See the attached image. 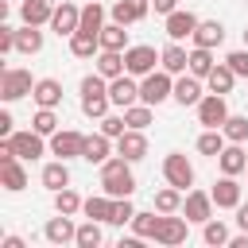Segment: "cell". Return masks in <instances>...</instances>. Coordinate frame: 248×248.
Listing matches in <instances>:
<instances>
[{"instance_id": "6da1fadb", "label": "cell", "mask_w": 248, "mask_h": 248, "mask_svg": "<svg viewBox=\"0 0 248 248\" xmlns=\"http://www.w3.org/2000/svg\"><path fill=\"white\" fill-rule=\"evenodd\" d=\"M101 190L108 198H132L136 194V174H132V163L124 155H112L101 163Z\"/></svg>"}, {"instance_id": "7a4b0ae2", "label": "cell", "mask_w": 248, "mask_h": 248, "mask_svg": "<svg viewBox=\"0 0 248 248\" xmlns=\"http://www.w3.org/2000/svg\"><path fill=\"white\" fill-rule=\"evenodd\" d=\"M81 112L89 116V120H101V116H108V108H112V97H108V78H101L97 70L93 74H85L81 78Z\"/></svg>"}, {"instance_id": "3957f363", "label": "cell", "mask_w": 248, "mask_h": 248, "mask_svg": "<svg viewBox=\"0 0 248 248\" xmlns=\"http://www.w3.org/2000/svg\"><path fill=\"white\" fill-rule=\"evenodd\" d=\"M140 101L151 105V108H159L163 101H174V74H167V70L159 66V70H151L147 78H140Z\"/></svg>"}, {"instance_id": "277c9868", "label": "cell", "mask_w": 248, "mask_h": 248, "mask_svg": "<svg viewBox=\"0 0 248 248\" xmlns=\"http://www.w3.org/2000/svg\"><path fill=\"white\" fill-rule=\"evenodd\" d=\"M35 81H39V78H31V70H23V66H8V70H0V97H4V105L19 101V97H31Z\"/></svg>"}, {"instance_id": "5b68a950", "label": "cell", "mask_w": 248, "mask_h": 248, "mask_svg": "<svg viewBox=\"0 0 248 248\" xmlns=\"http://www.w3.org/2000/svg\"><path fill=\"white\" fill-rule=\"evenodd\" d=\"M194 163L182 155V151H167L163 155V182H170V186H178V190H190L194 186Z\"/></svg>"}, {"instance_id": "8992f818", "label": "cell", "mask_w": 248, "mask_h": 248, "mask_svg": "<svg viewBox=\"0 0 248 248\" xmlns=\"http://www.w3.org/2000/svg\"><path fill=\"white\" fill-rule=\"evenodd\" d=\"M124 70H128L132 78H147L151 70H159V50L147 46V43L128 46V50H124Z\"/></svg>"}, {"instance_id": "52a82bcc", "label": "cell", "mask_w": 248, "mask_h": 248, "mask_svg": "<svg viewBox=\"0 0 248 248\" xmlns=\"http://www.w3.org/2000/svg\"><path fill=\"white\" fill-rule=\"evenodd\" d=\"M229 120V97L225 93H205L198 101V124L202 128H221Z\"/></svg>"}, {"instance_id": "ba28073f", "label": "cell", "mask_w": 248, "mask_h": 248, "mask_svg": "<svg viewBox=\"0 0 248 248\" xmlns=\"http://www.w3.org/2000/svg\"><path fill=\"white\" fill-rule=\"evenodd\" d=\"M8 140H12V147H16V155H19L23 163H35V159H43V155L50 151L46 136H43V132H35V128H31V132H12Z\"/></svg>"}, {"instance_id": "9c48e42d", "label": "cell", "mask_w": 248, "mask_h": 248, "mask_svg": "<svg viewBox=\"0 0 248 248\" xmlns=\"http://www.w3.org/2000/svg\"><path fill=\"white\" fill-rule=\"evenodd\" d=\"M81 151H85V132H78V128H58V132L50 136V155H54V159H81Z\"/></svg>"}, {"instance_id": "30bf717a", "label": "cell", "mask_w": 248, "mask_h": 248, "mask_svg": "<svg viewBox=\"0 0 248 248\" xmlns=\"http://www.w3.org/2000/svg\"><path fill=\"white\" fill-rule=\"evenodd\" d=\"M186 232H190L186 213H163L159 232H155V244H163V248H178V244H186Z\"/></svg>"}, {"instance_id": "8fae6325", "label": "cell", "mask_w": 248, "mask_h": 248, "mask_svg": "<svg viewBox=\"0 0 248 248\" xmlns=\"http://www.w3.org/2000/svg\"><path fill=\"white\" fill-rule=\"evenodd\" d=\"M182 213H186L190 225H205V221L213 217V194H209V190H186Z\"/></svg>"}, {"instance_id": "7c38bea8", "label": "cell", "mask_w": 248, "mask_h": 248, "mask_svg": "<svg viewBox=\"0 0 248 248\" xmlns=\"http://www.w3.org/2000/svg\"><path fill=\"white\" fill-rule=\"evenodd\" d=\"M43 236H46V244H54V248L74 244V240H78V221H74L70 213H54V217L43 225Z\"/></svg>"}, {"instance_id": "4fadbf2b", "label": "cell", "mask_w": 248, "mask_h": 248, "mask_svg": "<svg viewBox=\"0 0 248 248\" xmlns=\"http://www.w3.org/2000/svg\"><path fill=\"white\" fill-rule=\"evenodd\" d=\"M209 194H213V205H217V209H236V205L244 202V186L236 182V174H221Z\"/></svg>"}, {"instance_id": "5bb4252c", "label": "cell", "mask_w": 248, "mask_h": 248, "mask_svg": "<svg viewBox=\"0 0 248 248\" xmlns=\"http://www.w3.org/2000/svg\"><path fill=\"white\" fill-rule=\"evenodd\" d=\"M78 27H81V8H78L74 0H62V4L54 8V16H50V31H54L58 39H62V35L70 39Z\"/></svg>"}, {"instance_id": "9a60e30c", "label": "cell", "mask_w": 248, "mask_h": 248, "mask_svg": "<svg viewBox=\"0 0 248 248\" xmlns=\"http://www.w3.org/2000/svg\"><path fill=\"white\" fill-rule=\"evenodd\" d=\"M198 23H202V19H198L194 12H186V8H174L170 16H163V31H167V39H174V43L190 39Z\"/></svg>"}, {"instance_id": "2e32d148", "label": "cell", "mask_w": 248, "mask_h": 248, "mask_svg": "<svg viewBox=\"0 0 248 248\" xmlns=\"http://www.w3.org/2000/svg\"><path fill=\"white\" fill-rule=\"evenodd\" d=\"M108 16L116 23H124V27H132V23H140V19L151 16V0H112L108 4Z\"/></svg>"}, {"instance_id": "e0dca14e", "label": "cell", "mask_w": 248, "mask_h": 248, "mask_svg": "<svg viewBox=\"0 0 248 248\" xmlns=\"http://www.w3.org/2000/svg\"><path fill=\"white\" fill-rule=\"evenodd\" d=\"M116 155V140L112 136H105L101 128L93 132V136H85V151H81V159L85 163H93V167H101L105 159H112Z\"/></svg>"}, {"instance_id": "ac0fdd59", "label": "cell", "mask_w": 248, "mask_h": 248, "mask_svg": "<svg viewBox=\"0 0 248 248\" xmlns=\"http://www.w3.org/2000/svg\"><path fill=\"white\" fill-rule=\"evenodd\" d=\"M202 97H205V93H202V78H194L190 70L174 78V105H182V108H198Z\"/></svg>"}, {"instance_id": "d6986e66", "label": "cell", "mask_w": 248, "mask_h": 248, "mask_svg": "<svg viewBox=\"0 0 248 248\" xmlns=\"http://www.w3.org/2000/svg\"><path fill=\"white\" fill-rule=\"evenodd\" d=\"M108 97H112V105H116V108H128V105H136V101H140V81H136L132 74H120V78H112V81H108Z\"/></svg>"}, {"instance_id": "ffe728a7", "label": "cell", "mask_w": 248, "mask_h": 248, "mask_svg": "<svg viewBox=\"0 0 248 248\" xmlns=\"http://www.w3.org/2000/svg\"><path fill=\"white\" fill-rule=\"evenodd\" d=\"M116 155H124L128 163L147 159V136H143V128H128V132L116 140Z\"/></svg>"}, {"instance_id": "44dd1931", "label": "cell", "mask_w": 248, "mask_h": 248, "mask_svg": "<svg viewBox=\"0 0 248 248\" xmlns=\"http://www.w3.org/2000/svg\"><path fill=\"white\" fill-rule=\"evenodd\" d=\"M159 66H163L167 74H174V78H178V74H186V70H190V50H186L182 43H174V39H170V43L159 50Z\"/></svg>"}, {"instance_id": "7402d4cb", "label": "cell", "mask_w": 248, "mask_h": 248, "mask_svg": "<svg viewBox=\"0 0 248 248\" xmlns=\"http://www.w3.org/2000/svg\"><path fill=\"white\" fill-rule=\"evenodd\" d=\"M190 43H194V46H209V50H217V46L225 43V23H221V19H202V23L194 27Z\"/></svg>"}, {"instance_id": "603a6c76", "label": "cell", "mask_w": 248, "mask_h": 248, "mask_svg": "<svg viewBox=\"0 0 248 248\" xmlns=\"http://www.w3.org/2000/svg\"><path fill=\"white\" fill-rule=\"evenodd\" d=\"M31 101L39 108H58L62 105V81L58 78H39L35 89H31Z\"/></svg>"}, {"instance_id": "cb8c5ba5", "label": "cell", "mask_w": 248, "mask_h": 248, "mask_svg": "<svg viewBox=\"0 0 248 248\" xmlns=\"http://www.w3.org/2000/svg\"><path fill=\"white\" fill-rule=\"evenodd\" d=\"M54 8H58V0H19V19L43 27V23H50Z\"/></svg>"}, {"instance_id": "d4e9b609", "label": "cell", "mask_w": 248, "mask_h": 248, "mask_svg": "<svg viewBox=\"0 0 248 248\" xmlns=\"http://www.w3.org/2000/svg\"><path fill=\"white\" fill-rule=\"evenodd\" d=\"M217 167H221V174H244V170H248V151H244V143H225V151L217 155Z\"/></svg>"}, {"instance_id": "484cf974", "label": "cell", "mask_w": 248, "mask_h": 248, "mask_svg": "<svg viewBox=\"0 0 248 248\" xmlns=\"http://www.w3.org/2000/svg\"><path fill=\"white\" fill-rule=\"evenodd\" d=\"M0 186H4L8 194L27 190V170H23V159H4V163H0Z\"/></svg>"}, {"instance_id": "4316f807", "label": "cell", "mask_w": 248, "mask_h": 248, "mask_svg": "<svg viewBox=\"0 0 248 248\" xmlns=\"http://www.w3.org/2000/svg\"><path fill=\"white\" fill-rule=\"evenodd\" d=\"M39 182H43L50 194H54V190H66V186H70V159H50V163L43 167Z\"/></svg>"}, {"instance_id": "83f0119b", "label": "cell", "mask_w": 248, "mask_h": 248, "mask_svg": "<svg viewBox=\"0 0 248 248\" xmlns=\"http://www.w3.org/2000/svg\"><path fill=\"white\" fill-rule=\"evenodd\" d=\"M70 54H74V58H97V54H101V35L78 27V31L70 35Z\"/></svg>"}, {"instance_id": "f1b7e54d", "label": "cell", "mask_w": 248, "mask_h": 248, "mask_svg": "<svg viewBox=\"0 0 248 248\" xmlns=\"http://www.w3.org/2000/svg\"><path fill=\"white\" fill-rule=\"evenodd\" d=\"M43 43H46V39H43V31H39L35 23L16 27V50H19V54H27V58H31V54H39V50H43Z\"/></svg>"}, {"instance_id": "f546056e", "label": "cell", "mask_w": 248, "mask_h": 248, "mask_svg": "<svg viewBox=\"0 0 248 248\" xmlns=\"http://www.w3.org/2000/svg\"><path fill=\"white\" fill-rule=\"evenodd\" d=\"M159 221H163V213H159L155 205H151V209H136V217H132V232H136V236H143V240H155Z\"/></svg>"}, {"instance_id": "4dcf8cb0", "label": "cell", "mask_w": 248, "mask_h": 248, "mask_svg": "<svg viewBox=\"0 0 248 248\" xmlns=\"http://www.w3.org/2000/svg\"><path fill=\"white\" fill-rule=\"evenodd\" d=\"M93 62H97V74L108 78V81L120 78V74H128V70H124V50H101Z\"/></svg>"}, {"instance_id": "1f68e13d", "label": "cell", "mask_w": 248, "mask_h": 248, "mask_svg": "<svg viewBox=\"0 0 248 248\" xmlns=\"http://www.w3.org/2000/svg\"><path fill=\"white\" fill-rule=\"evenodd\" d=\"M205 85H209V93H232V85H236V74H232V66L229 62H217L213 66V74L205 78Z\"/></svg>"}, {"instance_id": "d6a6232c", "label": "cell", "mask_w": 248, "mask_h": 248, "mask_svg": "<svg viewBox=\"0 0 248 248\" xmlns=\"http://www.w3.org/2000/svg\"><path fill=\"white\" fill-rule=\"evenodd\" d=\"M182 194L186 190H178V186H163V190H155V198H151V205L159 209V213H182Z\"/></svg>"}, {"instance_id": "836d02e7", "label": "cell", "mask_w": 248, "mask_h": 248, "mask_svg": "<svg viewBox=\"0 0 248 248\" xmlns=\"http://www.w3.org/2000/svg\"><path fill=\"white\" fill-rule=\"evenodd\" d=\"M213 66H217V58H213V50L209 46H190V74L194 78H209L213 74Z\"/></svg>"}, {"instance_id": "e575fe53", "label": "cell", "mask_w": 248, "mask_h": 248, "mask_svg": "<svg viewBox=\"0 0 248 248\" xmlns=\"http://www.w3.org/2000/svg\"><path fill=\"white\" fill-rule=\"evenodd\" d=\"M112 202H116V198H108V194L101 190V194H93V198H85V205H81V213H85V217H93V221H105V225H108V217H112Z\"/></svg>"}, {"instance_id": "d590c367", "label": "cell", "mask_w": 248, "mask_h": 248, "mask_svg": "<svg viewBox=\"0 0 248 248\" xmlns=\"http://www.w3.org/2000/svg\"><path fill=\"white\" fill-rule=\"evenodd\" d=\"M101 225H105V221H93V217H85V221L78 225V240H74V244H78V248H101V244H105V232H101Z\"/></svg>"}, {"instance_id": "8d00e7d4", "label": "cell", "mask_w": 248, "mask_h": 248, "mask_svg": "<svg viewBox=\"0 0 248 248\" xmlns=\"http://www.w3.org/2000/svg\"><path fill=\"white\" fill-rule=\"evenodd\" d=\"M101 50H128V31H124V23H105L101 27Z\"/></svg>"}, {"instance_id": "74e56055", "label": "cell", "mask_w": 248, "mask_h": 248, "mask_svg": "<svg viewBox=\"0 0 248 248\" xmlns=\"http://www.w3.org/2000/svg\"><path fill=\"white\" fill-rule=\"evenodd\" d=\"M225 143H229V140H225V132H221V128H205V132L198 136V155L217 159V155L225 151Z\"/></svg>"}, {"instance_id": "f35d334b", "label": "cell", "mask_w": 248, "mask_h": 248, "mask_svg": "<svg viewBox=\"0 0 248 248\" xmlns=\"http://www.w3.org/2000/svg\"><path fill=\"white\" fill-rule=\"evenodd\" d=\"M81 205H85V198L78 194V190H54V213H70V217H78L81 213Z\"/></svg>"}, {"instance_id": "ab89813d", "label": "cell", "mask_w": 248, "mask_h": 248, "mask_svg": "<svg viewBox=\"0 0 248 248\" xmlns=\"http://www.w3.org/2000/svg\"><path fill=\"white\" fill-rule=\"evenodd\" d=\"M101 27H105V4H101V0H89V4L81 8V31L101 35Z\"/></svg>"}, {"instance_id": "60d3db41", "label": "cell", "mask_w": 248, "mask_h": 248, "mask_svg": "<svg viewBox=\"0 0 248 248\" xmlns=\"http://www.w3.org/2000/svg\"><path fill=\"white\" fill-rule=\"evenodd\" d=\"M229 236H232V232H229V225H225V221H217V217H209V221L202 225V240H205V244H213V248H225V244H229Z\"/></svg>"}, {"instance_id": "b9f144b4", "label": "cell", "mask_w": 248, "mask_h": 248, "mask_svg": "<svg viewBox=\"0 0 248 248\" xmlns=\"http://www.w3.org/2000/svg\"><path fill=\"white\" fill-rule=\"evenodd\" d=\"M221 132H225V140H229V143H248V116L229 112V120L221 124Z\"/></svg>"}, {"instance_id": "7bdbcfd3", "label": "cell", "mask_w": 248, "mask_h": 248, "mask_svg": "<svg viewBox=\"0 0 248 248\" xmlns=\"http://www.w3.org/2000/svg\"><path fill=\"white\" fill-rule=\"evenodd\" d=\"M124 120H128V128H147V124L155 120V108L143 105V101H136V105L124 108Z\"/></svg>"}, {"instance_id": "ee69618b", "label": "cell", "mask_w": 248, "mask_h": 248, "mask_svg": "<svg viewBox=\"0 0 248 248\" xmlns=\"http://www.w3.org/2000/svg\"><path fill=\"white\" fill-rule=\"evenodd\" d=\"M31 128H35V132H43V136L50 140V136L58 132V112H54V108H35V116H31Z\"/></svg>"}, {"instance_id": "f6af8a7d", "label": "cell", "mask_w": 248, "mask_h": 248, "mask_svg": "<svg viewBox=\"0 0 248 248\" xmlns=\"http://www.w3.org/2000/svg\"><path fill=\"white\" fill-rule=\"evenodd\" d=\"M132 217H136V205H132V198H116V202H112V217H108V225L124 229V225H132Z\"/></svg>"}, {"instance_id": "bcb514c9", "label": "cell", "mask_w": 248, "mask_h": 248, "mask_svg": "<svg viewBox=\"0 0 248 248\" xmlns=\"http://www.w3.org/2000/svg\"><path fill=\"white\" fill-rule=\"evenodd\" d=\"M97 124H101V132H105V136H112V140H120V136L128 132V120H124V108H120V112H108V116H101Z\"/></svg>"}, {"instance_id": "7dc6e473", "label": "cell", "mask_w": 248, "mask_h": 248, "mask_svg": "<svg viewBox=\"0 0 248 248\" xmlns=\"http://www.w3.org/2000/svg\"><path fill=\"white\" fill-rule=\"evenodd\" d=\"M225 62L232 66V74H236V78H248V46H240V50L225 54Z\"/></svg>"}, {"instance_id": "c3c4849f", "label": "cell", "mask_w": 248, "mask_h": 248, "mask_svg": "<svg viewBox=\"0 0 248 248\" xmlns=\"http://www.w3.org/2000/svg\"><path fill=\"white\" fill-rule=\"evenodd\" d=\"M12 50H16V27L0 19V54H12Z\"/></svg>"}, {"instance_id": "681fc988", "label": "cell", "mask_w": 248, "mask_h": 248, "mask_svg": "<svg viewBox=\"0 0 248 248\" xmlns=\"http://www.w3.org/2000/svg\"><path fill=\"white\" fill-rule=\"evenodd\" d=\"M151 8H155V16H170L178 8V0H151Z\"/></svg>"}, {"instance_id": "f907efd6", "label": "cell", "mask_w": 248, "mask_h": 248, "mask_svg": "<svg viewBox=\"0 0 248 248\" xmlns=\"http://www.w3.org/2000/svg\"><path fill=\"white\" fill-rule=\"evenodd\" d=\"M12 132H16V120H12V112L4 108V112H0V136H12Z\"/></svg>"}, {"instance_id": "816d5d0a", "label": "cell", "mask_w": 248, "mask_h": 248, "mask_svg": "<svg viewBox=\"0 0 248 248\" xmlns=\"http://www.w3.org/2000/svg\"><path fill=\"white\" fill-rule=\"evenodd\" d=\"M236 229H244V232H248V202H240V205H236Z\"/></svg>"}, {"instance_id": "f5cc1de1", "label": "cell", "mask_w": 248, "mask_h": 248, "mask_svg": "<svg viewBox=\"0 0 248 248\" xmlns=\"http://www.w3.org/2000/svg\"><path fill=\"white\" fill-rule=\"evenodd\" d=\"M116 248H143V236H136V232H132V236H120Z\"/></svg>"}, {"instance_id": "db71d44e", "label": "cell", "mask_w": 248, "mask_h": 248, "mask_svg": "<svg viewBox=\"0 0 248 248\" xmlns=\"http://www.w3.org/2000/svg\"><path fill=\"white\" fill-rule=\"evenodd\" d=\"M0 248H27V240H23V236H4Z\"/></svg>"}, {"instance_id": "11a10c76", "label": "cell", "mask_w": 248, "mask_h": 248, "mask_svg": "<svg viewBox=\"0 0 248 248\" xmlns=\"http://www.w3.org/2000/svg\"><path fill=\"white\" fill-rule=\"evenodd\" d=\"M229 248H248V232H244V229H240V232H236V236H229Z\"/></svg>"}, {"instance_id": "9f6ffc18", "label": "cell", "mask_w": 248, "mask_h": 248, "mask_svg": "<svg viewBox=\"0 0 248 248\" xmlns=\"http://www.w3.org/2000/svg\"><path fill=\"white\" fill-rule=\"evenodd\" d=\"M244 46H248V27H244Z\"/></svg>"}, {"instance_id": "6f0895ef", "label": "cell", "mask_w": 248, "mask_h": 248, "mask_svg": "<svg viewBox=\"0 0 248 248\" xmlns=\"http://www.w3.org/2000/svg\"><path fill=\"white\" fill-rule=\"evenodd\" d=\"M244 174H248V170H244Z\"/></svg>"}]
</instances>
